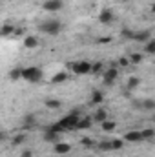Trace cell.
<instances>
[{
	"label": "cell",
	"mask_w": 155,
	"mask_h": 157,
	"mask_svg": "<svg viewBox=\"0 0 155 157\" xmlns=\"http://www.w3.org/2000/svg\"><path fill=\"white\" fill-rule=\"evenodd\" d=\"M68 70H71L75 75H88L91 70V62L89 60H77V62H68L66 64Z\"/></svg>",
	"instance_id": "6da1fadb"
},
{
	"label": "cell",
	"mask_w": 155,
	"mask_h": 157,
	"mask_svg": "<svg viewBox=\"0 0 155 157\" xmlns=\"http://www.w3.org/2000/svg\"><path fill=\"white\" fill-rule=\"evenodd\" d=\"M39 29L42 33H46V35H59L60 29H62V24L59 20H46V22H42L39 26Z\"/></svg>",
	"instance_id": "7a4b0ae2"
},
{
	"label": "cell",
	"mask_w": 155,
	"mask_h": 157,
	"mask_svg": "<svg viewBox=\"0 0 155 157\" xmlns=\"http://www.w3.org/2000/svg\"><path fill=\"white\" fill-rule=\"evenodd\" d=\"M22 78L28 82H39L42 78V70L37 66H29V68H22Z\"/></svg>",
	"instance_id": "3957f363"
},
{
	"label": "cell",
	"mask_w": 155,
	"mask_h": 157,
	"mask_svg": "<svg viewBox=\"0 0 155 157\" xmlns=\"http://www.w3.org/2000/svg\"><path fill=\"white\" fill-rule=\"evenodd\" d=\"M133 110H142V112H153L155 110V101L153 99H144V101H133L131 102Z\"/></svg>",
	"instance_id": "277c9868"
},
{
	"label": "cell",
	"mask_w": 155,
	"mask_h": 157,
	"mask_svg": "<svg viewBox=\"0 0 155 157\" xmlns=\"http://www.w3.org/2000/svg\"><path fill=\"white\" fill-rule=\"evenodd\" d=\"M77 121H78V115H73V113H68V115H64V117L59 121V124L66 130V132H70V130H75V126H77Z\"/></svg>",
	"instance_id": "5b68a950"
},
{
	"label": "cell",
	"mask_w": 155,
	"mask_h": 157,
	"mask_svg": "<svg viewBox=\"0 0 155 157\" xmlns=\"http://www.w3.org/2000/svg\"><path fill=\"white\" fill-rule=\"evenodd\" d=\"M104 84L106 86H112L113 82H115V78L119 77V70H117V62H112V66L104 71Z\"/></svg>",
	"instance_id": "8992f818"
},
{
	"label": "cell",
	"mask_w": 155,
	"mask_h": 157,
	"mask_svg": "<svg viewBox=\"0 0 155 157\" xmlns=\"http://www.w3.org/2000/svg\"><path fill=\"white\" fill-rule=\"evenodd\" d=\"M113 20H115V13H113L110 7H104V9L99 13V22H100L102 26H110Z\"/></svg>",
	"instance_id": "52a82bcc"
},
{
	"label": "cell",
	"mask_w": 155,
	"mask_h": 157,
	"mask_svg": "<svg viewBox=\"0 0 155 157\" xmlns=\"http://www.w3.org/2000/svg\"><path fill=\"white\" fill-rule=\"evenodd\" d=\"M62 0H46L42 4V9L44 11H49V13H55V11H60L62 9Z\"/></svg>",
	"instance_id": "ba28073f"
},
{
	"label": "cell",
	"mask_w": 155,
	"mask_h": 157,
	"mask_svg": "<svg viewBox=\"0 0 155 157\" xmlns=\"http://www.w3.org/2000/svg\"><path fill=\"white\" fill-rule=\"evenodd\" d=\"M152 39V29H142V31H133V39L135 42H148V40Z\"/></svg>",
	"instance_id": "9c48e42d"
},
{
	"label": "cell",
	"mask_w": 155,
	"mask_h": 157,
	"mask_svg": "<svg viewBox=\"0 0 155 157\" xmlns=\"http://www.w3.org/2000/svg\"><path fill=\"white\" fill-rule=\"evenodd\" d=\"M53 152L55 154H59V155H66V154H70L71 152V144L70 143H55L53 144Z\"/></svg>",
	"instance_id": "30bf717a"
},
{
	"label": "cell",
	"mask_w": 155,
	"mask_h": 157,
	"mask_svg": "<svg viewBox=\"0 0 155 157\" xmlns=\"http://www.w3.org/2000/svg\"><path fill=\"white\" fill-rule=\"evenodd\" d=\"M122 141H126V143H141V141H142V139H141V132H137V130L126 132V133L122 135Z\"/></svg>",
	"instance_id": "8fae6325"
},
{
	"label": "cell",
	"mask_w": 155,
	"mask_h": 157,
	"mask_svg": "<svg viewBox=\"0 0 155 157\" xmlns=\"http://www.w3.org/2000/svg\"><path fill=\"white\" fill-rule=\"evenodd\" d=\"M91 124H93L91 117H88V115H84V117H78L75 130H89V128H91Z\"/></svg>",
	"instance_id": "7c38bea8"
},
{
	"label": "cell",
	"mask_w": 155,
	"mask_h": 157,
	"mask_svg": "<svg viewBox=\"0 0 155 157\" xmlns=\"http://www.w3.org/2000/svg\"><path fill=\"white\" fill-rule=\"evenodd\" d=\"M39 39L35 37V35H26L24 37V48L26 49H35V48H39Z\"/></svg>",
	"instance_id": "4fadbf2b"
},
{
	"label": "cell",
	"mask_w": 155,
	"mask_h": 157,
	"mask_svg": "<svg viewBox=\"0 0 155 157\" xmlns=\"http://www.w3.org/2000/svg\"><path fill=\"white\" fill-rule=\"evenodd\" d=\"M70 78V73L68 71H59V73H55L53 77H51V84H62V82H66Z\"/></svg>",
	"instance_id": "5bb4252c"
},
{
	"label": "cell",
	"mask_w": 155,
	"mask_h": 157,
	"mask_svg": "<svg viewBox=\"0 0 155 157\" xmlns=\"http://www.w3.org/2000/svg\"><path fill=\"white\" fill-rule=\"evenodd\" d=\"M37 124V115H33V113H28V115H24L22 119V128H33Z\"/></svg>",
	"instance_id": "9a60e30c"
},
{
	"label": "cell",
	"mask_w": 155,
	"mask_h": 157,
	"mask_svg": "<svg viewBox=\"0 0 155 157\" xmlns=\"http://www.w3.org/2000/svg\"><path fill=\"white\" fill-rule=\"evenodd\" d=\"M106 119H108V112H106L104 108H97V112L93 113L91 121H93V122H102V121H106Z\"/></svg>",
	"instance_id": "2e32d148"
},
{
	"label": "cell",
	"mask_w": 155,
	"mask_h": 157,
	"mask_svg": "<svg viewBox=\"0 0 155 157\" xmlns=\"http://www.w3.org/2000/svg\"><path fill=\"white\" fill-rule=\"evenodd\" d=\"M46 143H51V144H55V143H59L60 141V137H59V133H55V132H49V130H46L44 132V137H42Z\"/></svg>",
	"instance_id": "e0dca14e"
},
{
	"label": "cell",
	"mask_w": 155,
	"mask_h": 157,
	"mask_svg": "<svg viewBox=\"0 0 155 157\" xmlns=\"http://www.w3.org/2000/svg\"><path fill=\"white\" fill-rule=\"evenodd\" d=\"M139 132H141V139H142V141H152L155 137L153 128H144V130H139Z\"/></svg>",
	"instance_id": "ac0fdd59"
},
{
	"label": "cell",
	"mask_w": 155,
	"mask_h": 157,
	"mask_svg": "<svg viewBox=\"0 0 155 157\" xmlns=\"http://www.w3.org/2000/svg\"><path fill=\"white\" fill-rule=\"evenodd\" d=\"M104 102V93L102 91H93L91 93V104H95V106H99V104H102Z\"/></svg>",
	"instance_id": "d6986e66"
},
{
	"label": "cell",
	"mask_w": 155,
	"mask_h": 157,
	"mask_svg": "<svg viewBox=\"0 0 155 157\" xmlns=\"http://www.w3.org/2000/svg\"><path fill=\"white\" fill-rule=\"evenodd\" d=\"M44 104H46V108H49V110H59V108H62V102H60L59 99H46Z\"/></svg>",
	"instance_id": "ffe728a7"
},
{
	"label": "cell",
	"mask_w": 155,
	"mask_h": 157,
	"mask_svg": "<svg viewBox=\"0 0 155 157\" xmlns=\"http://www.w3.org/2000/svg\"><path fill=\"white\" fill-rule=\"evenodd\" d=\"M139 86H141V78L139 77H130L128 82H126V90H128V91H131V90H135V88H139Z\"/></svg>",
	"instance_id": "44dd1931"
},
{
	"label": "cell",
	"mask_w": 155,
	"mask_h": 157,
	"mask_svg": "<svg viewBox=\"0 0 155 157\" xmlns=\"http://www.w3.org/2000/svg\"><path fill=\"white\" fill-rule=\"evenodd\" d=\"M13 31H15L13 24H4L0 28V37H9V35H13Z\"/></svg>",
	"instance_id": "7402d4cb"
},
{
	"label": "cell",
	"mask_w": 155,
	"mask_h": 157,
	"mask_svg": "<svg viewBox=\"0 0 155 157\" xmlns=\"http://www.w3.org/2000/svg\"><path fill=\"white\" fill-rule=\"evenodd\" d=\"M100 126H102V130H104V132H108V133L115 132V128H117L115 122H113V121H108V119H106V121H102V122H100Z\"/></svg>",
	"instance_id": "603a6c76"
},
{
	"label": "cell",
	"mask_w": 155,
	"mask_h": 157,
	"mask_svg": "<svg viewBox=\"0 0 155 157\" xmlns=\"http://www.w3.org/2000/svg\"><path fill=\"white\" fill-rule=\"evenodd\" d=\"M102 68H104V62H100V60H97V62H91V70H89V73H93V75H99V73L102 71Z\"/></svg>",
	"instance_id": "cb8c5ba5"
},
{
	"label": "cell",
	"mask_w": 155,
	"mask_h": 157,
	"mask_svg": "<svg viewBox=\"0 0 155 157\" xmlns=\"http://www.w3.org/2000/svg\"><path fill=\"white\" fill-rule=\"evenodd\" d=\"M26 141H28V137H26V133H17V135L13 137V141H11V143H13L15 146H22V144H24Z\"/></svg>",
	"instance_id": "d4e9b609"
},
{
	"label": "cell",
	"mask_w": 155,
	"mask_h": 157,
	"mask_svg": "<svg viewBox=\"0 0 155 157\" xmlns=\"http://www.w3.org/2000/svg\"><path fill=\"white\" fill-rule=\"evenodd\" d=\"M20 78H22V68H15V70L9 71V80L17 82V80H20Z\"/></svg>",
	"instance_id": "484cf974"
},
{
	"label": "cell",
	"mask_w": 155,
	"mask_h": 157,
	"mask_svg": "<svg viewBox=\"0 0 155 157\" xmlns=\"http://www.w3.org/2000/svg\"><path fill=\"white\" fill-rule=\"evenodd\" d=\"M128 59H130V64H141L144 60V55L142 53H131Z\"/></svg>",
	"instance_id": "4316f807"
},
{
	"label": "cell",
	"mask_w": 155,
	"mask_h": 157,
	"mask_svg": "<svg viewBox=\"0 0 155 157\" xmlns=\"http://www.w3.org/2000/svg\"><path fill=\"white\" fill-rule=\"evenodd\" d=\"M110 148H112V152L113 150H122L124 148V141L122 139H112L110 141Z\"/></svg>",
	"instance_id": "83f0119b"
},
{
	"label": "cell",
	"mask_w": 155,
	"mask_h": 157,
	"mask_svg": "<svg viewBox=\"0 0 155 157\" xmlns=\"http://www.w3.org/2000/svg\"><path fill=\"white\" fill-rule=\"evenodd\" d=\"M144 53H148V55H153L155 53V40L153 39L144 42Z\"/></svg>",
	"instance_id": "f1b7e54d"
},
{
	"label": "cell",
	"mask_w": 155,
	"mask_h": 157,
	"mask_svg": "<svg viewBox=\"0 0 155 157\" xmlns=\"http://www.w3.org/2000/svg\"><path fill=\"white\" fill-rule=\"evenodd\" d=\"M95 146H97V150H99V152H112V148H110V141L95 143Z\"/></svg>",
	"instance_id": "f546056e"
},
{
	"label": "cell",
	"mask_w": 155,
	"mask_h": 157,
	"mask_svg": "<svg viewBox=\"0 0 155 157\" xmlns=\"http://www.w3.org/2000/svg\"><path fill=\"white\" fill-rule=\"evenodd\" d=\"M46 130H49V132H55V133H59V135L66 132V130H64V128H62V126H60L59 122H53V124H51V126H47Z\"/></svg>",
	"instance_id": "4dcf8cb0"
},
{
	"label": "cell",
	"mask_w": 155,
	"mask_h": 157,
	"mask_svg": "<svg viewBox=\"0 0 155 157\" xmlns=\"http://www.w3.org/2000/svg\"><path fill=\"white\" fill-rule=\"evenodd\" d=\"M80 144H82V146H95V141H93L91 137H82V139H80Z\"/></svg>",
	"instance_id": "1f68e13d"
},
{
	"label": "cell",
	"mask_w": 155,
	"mask_h": 157,
	"mask_svg": "<svg viewBox=\"0 0 155 157\" xmlns=\"http://www.w3.org/2000/svg\"><path fill=\"white\" fill-rule=\"evenodd\" d=\"M120 35H122V39H128V40L133 39V31H131V29H126V28L120 31Z\"/></svg>",
	"instance_id": "d6a6232c"
},
{
	"label": "cell",
	"mask_w": 155,
	"mask_h": 157,
	"mask_svg": "<svg viewBox=\"0 0 155 157\" xmlns=\"http://www.w3.org/2000/svg\"><path fill=\"white\" fill-rule=\"evenodd\" d=\"M117 66H122V68L130 66V59H128V57H120V59L117 60Z\"/></svg>",
	"instance_id": "836d02e7"
},
{
	"label": "cell",
	"mask_w": 155,
	"mask_h": 157,
	"mask_svg": "<svg viewBox=\"0 0 155 157\" xmlns=\"http://www.w3.org/2000/svg\"><path fill=\"white\" fill-rule=\"evenodd\" d=\"M22 35H26V28H15L13 37H22Z\"/></svg>",
	"instance_id": "e575fe53"
},
{
	"label": "cell",
	"mask_w": 155,
	"mask_h": 157,
	"mask_svg": "<svg viewBox=\"0 0 155 157\" xmlns=\"http://www.w3.org/2000/svg\"><path fill=\"white\" fill-rule=\"evenodd\" d=\"M20 157H33V150H22Z\"/></svg>",
	"instance_id": "d590c367"
},
{
	"label": "cell",
	"mask_w": 155,
	"mask_h": 157,
	"mask_svg": "<svg viewBox=\"0 0 155 157\" xmlns=\"http://www.w3.org/2000/svg\"><path fill=\"white\" fill-rule=\"evenodd\" d=\"M112 42V37H104V39H97V44H108Z\"/></svg>",
	"instance_id": "8d00e7d4"
},
{
	"label": "cell",
	"mask_w": 155,
	"mask_h": 157,
	"mask_svg": "<svg viewBox=\"0 0 155 157\" xmlns=\"http://www.w3.org/2000/svg\"><path fill=\"white\" fill-rule=\"evenodd\" d=\"M4 139H6V133H4V132H2V130H0V143H2V141H4Z\"/></svg>",
	"instance_id": "74e56055"
},
{
	"label": "cell",
	"mask_w": 155,
	"mask_h": 157,
	"mask_svg": "<svg viewBox=\"0 0 155 157\" xmlns=\"http://www.w3.org/2000/svg\"><path fill=\"white\" fill-rule=\"evenodd\" d=\"M86 157H91V155H86Z\"/></svg>",
	"instance_id": "f35d334b"
}]
</instances>
